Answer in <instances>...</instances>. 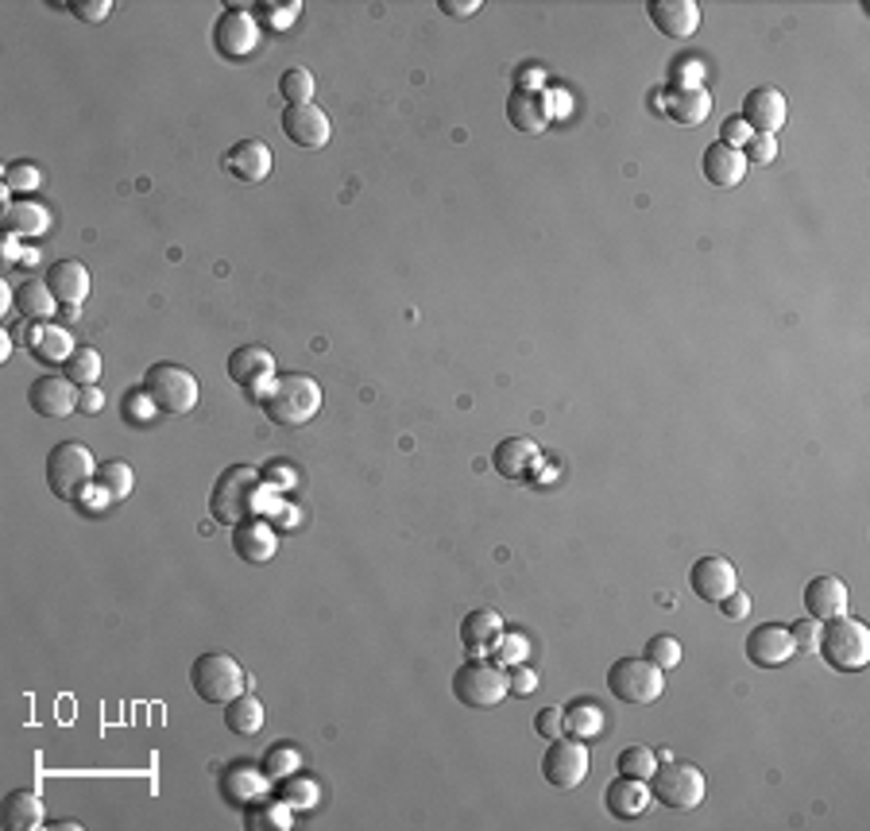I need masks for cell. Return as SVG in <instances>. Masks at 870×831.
Masks as SVG:
<instances>
[{
  "mask_svg": "<svg viewBox=\"0 0 870 831\" xmlns=\"http://www.w3.org/2000/svg\"><path fill=\"white\" fill-rule=\"evenodd\" d=\"M650 797L662 808H674V812H689L705 800V774H700L692 762H657V770L650 774Z\"/></svg>",
  "mask_w": 870,
  "mask_h": 831,
  "instance_id": "8992f818",
  "label": "cell"
},
{
  "mask_svg": "<svg viewBox=\"0 0 870 831\" xmlns=\"http://www.w3.org/2000/svg\"><path fill=\"white\" fill-rule=\"evenodd\" d=\"M700 171H705V179L712 182V186L731 190L747 179V159H743V151H731V147H723V144H708L705 159H700Z\"/></svg>",
  "mask_w": 870,
  "mask_h": 831,
  "instance_id": "484cf974",
  "label": "cell"
},
{
  "mask_svg": "<svg viewBox=\"0 0 870 831\" xmlns=\"http://www.w3.org/2000/svg\"><path fill=\"white\" fill-rule=\"evenodd\" d=\"M534 460H538V445H534L530 437H507V441H500V448L492 453V465L503 480H523L534 468Z\"/></svg>",
  "mask_w": 870,
  "mask_h": 831,
  "instance_id": "83f0119b",
  "label": "cell"
},
{
  "mask_svg": "<svg viewBox=\"0 0 870 831\" xmlns=\"http://www.w3.org/2000/svg\"><path fill=\"white\" fill-rule=\"evenodd\" d=\"M101 407H105L101 387H78V410H82V414H98Z\"/></svg>",
  "mask_w": 870,
  "mask_h": 831,
  "instance_id": "6f0895ef",
  "label": "cell"
},
{
  "mask_svg": "<svg viewBox=\"0 0 870 831\" xmlns=\"http://www.w3.org/2000/svg\"><path fill=\"white\" fill-rule=\"evenodd\" d=\"M50 225V213L43 209L39 202H12L9 209H4V229L12 232V237L20 240H32V237H43Z\"/></svg>",
  "mask_w": 870,
  "mask_h": 831,
  "instance_id": "1f68e13d",
  "label": "cell"
},
{
  "mask_svg": "<svg viewBox=\"0 0 870 831\" xmlns=\"http://www.w3.org/2000/svg\"><path fill=\"white\" fill-rule=\"evenodd\" d=\"M689 588L697 592V600L720 603L723 595H731L735 588H740V572H735V565H731L728 557H716V554L700 557L689 572Z\"/></svg>",
  "mask_w": 870,
  "mask_h": 831,
  "instance_id": "9a60e30c",
  "label": "cell"
},
{
  "mask_svg": "<svg viewBox=\"0 0 870 831\" xmlns=\"http://www.w3.org/2000/svg\"><path fill=\"white\" fill-rule=\"evenodd\" d=\"M144 391H148V399L156 402L159 414H171V418H182L190 414V410L197 407V379L194 372H186L182 364H151L148 372H144Z\"/></svg>",
  "mask_w": 870,
  "mask_h": 831,
  "instance_id": "5b68a950",
  "label": "cell"
},
{
  "mask_svg": "<svg viewBox=\"0 0 870 831\" xmlns=\"http://www.w3.org/2000/svg\"><path fill=\"white\" fill-rule=\"evenodd\" d=\"M121 410H124V418H131V422H136V425H148L151 418L159 414V410H156V402L148 399V391H144V387H136V391H128V395H124Z\"/></svg>",
  "mask_w": 870,
  "mask_h": 831,
  "instance_id": "7dc6e473",
  "label": "cell"
},
{
  "mask_svg": "<svg viewBox=\"0 0 870 831\" xmlns=\"http://www.w3.org/2000/svg\"><path fill=\"white\" fill-rule=\"evenodd\" d=\"M47 291L58 298V306H82L90 298V271L82 260H58L47 267Z\"/></svg>",
  "mask_w": 870,
  "mask_h": 831,
  "instance_id": "ffe728a7",
  "label": "cell"
},
{
  "mask_svg": "<svg viewBox=\"0 0 870 831\" xmlns=\"http://www.w3.org/2000/svg\"><path fill=\"white\" fill-rule=\"evenodd\" d=\"M492 653L500 665H523V661L530 658V642H526V635H518V630H511V635L503 630V635L495 638Z\"/></svg>",
  "mask_w": 870,
  "mask_h": 831,
  "instance_id": "7bdbcfd3",
  "label": "cell"
},
{
  "mask_svg": "<svg viewBox=\"0 0 870 831\" xmlns=\"http://www.w3.org/2000/svg\"><path fill=\"white\" fill-rule=\"evenodd\" d=\"M616 770L623 777H639V782H650V774L657 770V759L650 747H623L616 759Z\"/></svg>",
  "mask_w": 870,
  "mask_h": 831,
  "instance_id": "74e56055",
  "label": "cell"
},
{
  "mask_svg": "<svg viewBox=\"0 0 870 831\" xmlns=\"http://www.w3.org/2000/svg\"><path fill=\"white\" fill-rule=\"evenodd\" d=\"M743 121L755 136H778L781 124H786V98L774 86H758L743 98Z\"/></svg>",
  "mask_w": 870,
  "mask_h": 831,
  "instance_id": "ac0fdd59",
  "label": "cell"
},
{
  "mask_svg": "<svg viewBox=\"0 0 870 831\" xmlns=\"http://www.w3.org/2000/svg\"><path fill=\"white\" fill-rule=\"evenodd\" d=\"M232 549H237L240 561L263 565V561H272V557H275L279 538H275V531L267 526V522L244 519V522H237V526H232Z\"/></svg>",
  "mask_w": 870,
  "mask_h": 831,
  "instance_id": "44dd1931",
  "label": "cell"
},
{
  "mask_svg": "<svg viewBox=\"0 0 870 831\" xmlns=\"http://www.w3.org/2000/svg\"><path fill=\"white\" fill-rule=\"evenodd\" d=\"M275 375H279L275 372V356L263 349V344H240L229 356V379L237 387H244L255 402H260V395L272 387Z\"/></svg>",
  "mask_w": 870,
  "mask_h": 831,
  "instance_id": "8fae6325",
  "label": "cell"
},
{
  "mask_svg": "<svg viewBox=\"0 0 870 831\" xmlns=\"http://www.w3.org/2000/svg\"><path fill=\"white\" fill-rule=\"evenodd\" d=\"M221 785L229 789V797L237 800V805H248V800H263V789H267V782H263L260 774H255L248 762H237V766H229L221 774Z\"/></svg>",
  "mask_w": 870,
  "mask_h": 831,
  "instance_id": "e575fe53",
  "label": "cell"
},
{
  "mask_svg": "<svg viewBox=\"0 0 870 831\" xmlns=\"http://www.w3.org/2000/svg\"><path fill=\"white\" fill-rule=\"evenodd\" d=\"M279 800L287 808H310L313 800H318V785H313V782H298V777H283Z\"/></svg>",
  "mask_w": 870,
  "mask_h": 831,
  "instance_id": "f6af8a7d",
  "label": "cell"
},
{
  "mask_svg": "<svg viewBox=\"0 0 870 831\" xmlns=\"http://www.w3.org/2000/svg\"><path fill=\"white\" fill-rule=\"evenodd\" d=\"M272 147L263 144V139H237V144L225 151L221 167L232 174L237 182H248V186H255V182H263L267 174H272Z\"/></svg>",
  "mask_w": 870,
  "mask_h": 831,
  "instance_id": "5bb4252c",
  "label": "cell"
},
{
  "mask_svg": "<svg viewBox=\"0 0 870 831\" xmlns=\"http://www.w3.org/2000/svg\"><path fill=\"white\" fill-rule=\"evenodd\" d=\"M298 12H302V4H298V0H290V4H272V0L255 4V16H263V24L275 27V32H283V27L295 24Z\"/></svg>",
  "mask_w": 870,
  "mask_h": 831,
  "instance_id": "ee69618b",
  "label": "cell"
},
{
  "mask_svg": "<svg viewBox=\"0 0 870 831\" xmlns=\"http://www.w3.org/2000/svg\"><path fill=\"white\" fill-rule=\"evenodd\" d=\"M260 407L275 425H287V430H295V425H306V422H313V418H318L321 387H318V379H313V375H302V372L275 375L272 387L260 395Z\"/></svg>",
  "mask_w": 870,
  "mask_h": 831,
  "instance_id": "6da1fadb",
  "label": "cell"
},
{
  "mask_svg": "<svg viewBox=\"0 0 870 831\" xmlns=\"http://www.w3.org/2000/svg\"><path fill=\"white\" fill-rule=\"evenodd\" d=\"M62 375L70 379L75 387H98L101 379V352L98 349H75V356L62 364Z\"/></svg>",
  "mask_w": 870,
  "mask_h": 831,
  "instance_id": "8d00e7d4",
  "label": "cell"
},
{
  "mask_svg": "<svg viewBox=\"0 0 870 831\" xmlns=\"http://www.w3.org/2000/svg\"><path fill=\"white\" fill-rule=\"evenodd\" d=\"M62 321H78V306H62Z\"/></svg>",
  "mask_w": 870,
  "mask_h": 831,
  "instance_id": "91938a15",
  "label": "cell"
},
{
  "mask_svg": "<svg viewBox=\"0 0 870 831\" xmlns=\"http://www.w3.org/2000/svg\"><path fill=\"white\" fill-rule=\"evenodd\" d=\"M665 116L685 128H697L712 116V93L705 86H674L669 98H665Z\"/></svg>",
  "mask_w": 870,
  "mask_h": 831,
  "instance_id": "603a6c76",
  "label": "cell"
},
{
  "mask_svg": "<svg viewBox=\"0 0 870 831\" xmlns=\"http://www.w3.org/2000/svg\"><path fill=\"white\" fill-rule=\"evenodd\" d=\"M604 727H608V719H604V708L592 701H573L565 708V735H573V739H599L604 735Z\"/></svg>",
  "mask_w": 870,
  "mask_h": 831,
  "instance_id": "d6a6232c",
  "label": "cell"
},
{
  "mask_svg": "<svg viewBox=\"0 0 870 831\" xmlns=\"http://www.w3.org/2000/svg\"><path fill=\"white\" fill-rule=\"evenodd\" d=\"M774 156H778V136H751V144L743 147L747 167H766L774 163Z\"/></svg>",
  "mask_w": 870,
  "mask_h": 831,
  "instance_id": "c3c4849f",
  "label": "cell"
},
{
  "mask_svg": "<svg viewBox=\"0 0 870 831\" xmlns=\"http://www.w3.org/2000/svg\"><path fill=\"white\" fill-rule=\"evenodd\" d=\"M534 731L542 735V739H561L565 735V708H558V704L542 708L534 716Z\"/></svg>",
  "mask_w": 870,
  "mask_h": 831,
  "instance_id": "816d5d0a",
  "label": "cell"
},
{
  "mask_svg": "<svg viewBox=\"0 0 870 831\" xmlns=\"http://www.w3.org/2000/svg\"><path fill=\"white\" fill-rule=\"evenodd\" d=\"M47 823V812H43V797L32 789H12L4 797V828L12 831H32Z\"/></svg>",
  "mask_w": 870,
  "mask_h": 831,
  "instance_id": "f546056e",
  "label": "cell"
},
{
  "mask_svg": "<svg viewBox=\"0 0 870 831\" xmlns=\"http://www.w3.org/2000/svg\"><path fill=\"white\" fill-rule=\"evenodd\" d=\"M47 483L58 499H82V491L93 483L98 465H93V453L82 441H58L47 453Z\"/></svg>",
  "mask_w": 870,
  "mask_h": 831,
  "instance_id": "277c9868",
  "label": "cell"
},
{
  "mask_svg": "<svg viewBox=\"0 0 870 831\" xmlns=\"http://www.w3.org/2000/svg\"><path fill=\"white\" fill-rule=\"evenodd\" d=\"M62 9L75 12V16L85 20V24H101V20L113 12V0H66Z\"/></svg>",
  "mask_w": 870,
  "mask_h": 831,
  "instance_id": "681fc988",
  "label": "cell"
},
{
  "mask_svg": "<svg viewBox=\"0 0 870 831\" xmlns=\"http://www.w3.org/2000/svg\"><path fill=\"white\" fill-rule=\"evenodd\" d=\"M225 727H229L232 735H260L263 731V704L255 701V696H232L229 704H225Z\"/></svg>",
  "mask_w": 870,
  "mask_h": 831,
  "instance_id": "836d02e7",
  "label": "cell"
},
{
  "mask_svg": "<svg viewBox=\"0 0 870 831\" xmlns=\"http://www.w3.org/2000/svg\"><path fill=\"white\" fill-rule=\"evenodd\" d=\"M298 747H272L267 754H263V774L272 777V782H283V777H290L298 770Z\"/></svg>",
  "mask_w": 870,
  "mask_h": 831,
  "instance_id": "b9f144b4",
  "label": "cell"
},
{
  "mask_svg": "<svg viewBox=\"0 0 870 831\" xmlns=\"http://www.w3.org/2000/svg\"><path fill=\"white\" fill-rule=\"evenodd\" d=\"M716 607H720V612H723V619H743V615L751 612V595H747V592H740V588H735V592H731V595H723V600L716 603Z\"/></svg>",
  "mask_w": 870,
  "mask_h": 831,
  "instance_id": "11a10c76",
  "label": "cell"
},
{
  "mask_svg": "<svg viewBox=\"0 0 870 831\" xmlns=\"http://www.w3.org/2000/svg\"><path fill=\"white\" fill-rule=\"evenodd\" d=\"M248 828H272V831H287L290 828V808L283 805V800H275V805H263V800H255V808L248 812Z\"/></svg>",
  "mask_w": 870,
  "mask_h": 831,
  "instance_id": "60d3db41",
  "label": "cell"
},
{
  "mask_svg": "<svg viewBox=\"0 0 870 831\" xmlns=\"http://www.w3.org/2000/svg\"><path fill=\"white\" fill-rule=\"evenodd\" d=\"M267 476H283V488H290V483H295V473H290L287 465H279V460H275V465H267Z\"/></svg>",
  "mask_w": 870,
  "mask_h": 831,
  "instance_id": "680465c9",
  "label": "cell"
},
{
  "mask_svg": "<svg viewBox=\"0 0 870 831\" xmlns=\"http://www.w3.org/2000/svg\"><path fill=\"white\" fill-rule=\"evenodd\" d=\"M39 167L35 163H12L4 167V190H12V194H27V190L39 186Z\"/></svg>",
  "mask_w": 870,
  "mask_h": 831,
  "instance_id": "bcb514c9",
  "label": "cell"
},
{
  "mask_svg": "<svg viewBox=\"0 0 870 831\" xmlns=\"http://www.w3.org/2000/svg\"><path fill=\"white\" fill-rule=\"evenodd\" d=\"M751 136H755V132L747 128L743 116H728V121L720 124V144L731 147V151H743V147L751 144Z\"/></svg>",
  "mask_w": 870,
  "mask_h": 831,
  "instance_id": "f907efd6",
  "label": "cell"
},
{
  "mask_svg": "<svg viewBox=\"0 0 870 831\" xmlns=\"http://www.w3.org/2000/svg\"><path fill=\"white\" fill-rule=\"evenodd\" d=\"M500 635H503V619L495 612H488V607L468 612L465 623H460V642H465V650L477 653V658H484Z\"/></svg>",
  "mask_w": 870,
  "mask_h": 831,
  "instance_id": "f1b7e54d",
  "label": "cell"
},
{
  "mask_svg": "<svg viewBox=\"0 0 870 831\" xmlns=\"http://www.w3.org/2000/svg\"><path fill=\"white\" fill-rule=\"evenodd\" d=\"M263 476L252 465H229L217 476L214 491H209V514L221 526H237V522L252 519L255 503H260Z\"/></svg>",
  "mask_w": 870,
  "mask_h": 831,
  "instance_id": "7a4b0ae2",
  "label": "cell"
},
{
  "mask_svg": "<svg viewBox=\"0 0 870 831\" xmlns=\"http://www.w3.org/2000/svg\"><path fill=\"white\" fill-rule=\"evenodd\" d=\"M248 685L244 669L229 653H202L190 665V688L197 693V701L206 704H229L232 696H240Z\"/></svg>",
  "mask_w": 870,
  "mask_h": 831,
  "instance_id": "52a82bcc",
  "label": "cell"
},
{
  "mask_svg": "<svg viewBox=\"0 0 870 831\" xmlns=\"http://www.w3.org/2000/svg\"><path fill=\"white\" fill-rule=\"evenodd\" d=\"M793 653H797L793 635H789V627H781V623H763V627H755L747 635V661L758 669L786 665Z\"/></svg>",
  "mask_w": 870,
  "mask_h": 831,
  "instance_id": "2e32d148",
  "label": "cell"
},
{
  "mask_svg": "<svg viewBox=\"0 0 870 831\" xmlns=\"http://www.w3.org/2000/svg\"><path fill=\"white\" fill-rule=\"evenodd\" d=\"M27 349L43 360V364H66V360L75 356V341L66 333L62 326H50V321H35L27 329Z\"/></svg>",
  "mask_w": 870,
  "mask_h": 831,
  "instance_id": "4316f807",
  "label": "cell"
},
{
  "mask_svg": "<svg viewBox=\"0 0 870 831\" xmlns=\"http://www.w3.org/2000/svg\"><path fill=\"white\" fill-rule=\"evenodd\" d=\"M260 43V24L252 12L244 9H225L214 24V47L225 58H248Z\"/></svg>",
  "mask_w": 870,
  "mask_h": 831,
  "instance_id": "7c38bea8",
  "label": "cell"
},
{
  "mask_svg": "<svg viewBox=\"0 0 870 831\" xmlns=\"http://www.w3.org/2000/svg\"><path fill=\"white\" fill-rule=\"evenodd\" d=\"M507 121L523 136H538L550 124V105H546V98L538 90H515L507 98Z\"/></svg>",
  "mask_w": 870,
  "mask_h": 831,
  "instance_id": "d4e9b609",
  "label": "cell"
},
{
  "mask_svg": "<svg viewBox=\"0 0 870 831\" xmlns=\"http://www.w3.org/2000/svg\"><path fill=\"white\" fill-rule=\"evenodd\" d=\"M12 306L24 321H50V314L58 310V298L47 291L43 278H27L12 291Z\"/></svg>",
  "mask_w": 870,
  "mask_h": 831,
  "instance_id": "4dcf8cb0",
  "label": "cell"
},
{
  "mask_svg": "<svg viewBox=\"0 0 870 831\" xmlns=\"http://www.w3.org/2000/svg\"><path fill=\"white\" fill-rule=\"evenodd\" d=\"M131 483H136V476H131V468L124 465V460H105V465H98V476H93V488H98L108 503L128 499Z\"/></svg>",
  "mask_w": 870,
  "mask_h": 831,
  "instance_id": "d590c367",
  "label": "cell"
},
{
  "mask_svg": "<svg viewBox=\"0 0 870 831\" xmlns=\"http://www.w3.org/2000/svg\"><path fill=\"white\" fill-rule=\"evenodd\" d=\"M283 136L290 139L295 147H306V151H318V147L329 144V116L321 113L318 105H290L283 109Z\"/></svg>",
  "mask_w": 870,
  "mask_h": 831,
  "instance_id": "e0dca14e",
  "label": "cell"
},
{
  "mask_svg": "<svg viewBox=\"0 0 870 831\" xmlns=\"http://www.w3.org/2000/svg\"><path fill=\"white\" fill-rule=\"evenodd\" d=\"M608 693L623 704H654L665 693V673L646 658H619L608 669Z\"/></svg>",
  "mask_w": 870,
  "mask_h": 831,
  "instance_id": "9c48e42d",
  "label": "cell"
},
{
  "mask_svg": "<svg viewBox=\"0 0 870 831\" xmlns=\"http://www.w3.org/2000/svg\"><path fill=\"white\" fill-rule=\"evenodd\" d=\"M816 650H821V658L828 661L832 669H839V673H859V669H867L870 661V630L862 619H855V615H836V619L821 623V638H816Z\"/></svg>",
  "mask_w": 870,
  "mask_h": 831,
  "instance_id": "3957f363",
  "label": "cell"
},
{
  "mask_svg": "<svg viewBox=\"0 0 870 831\" xmlns=\"http://www.w3.org/2000/svg\"><path fill=\"white\" fill-rule=\"evenodd\" d=\"M805 607L821 623L836 619V615L847 612V584L839 577H832V572H821V577H813L805 584Z\"/></svg>",
  "mask_w": 870,
  "mask_h": 831,
  "instance_id": "7402d4cb",
  "label": "cell"
},
{
  "mask_svg": "<svg viewBox=\"0 0 870 831\" xmlns=\"http://www.w3.org/2000/svg\"><path fill=\"white\" fill-rule=\"evenodd\" d=\"M538 688V673L530 665H507V696H530Z\"/></svg>",
  "mask_w": 870,
  "mask_h": 831,
  "instance_id": "f5cc1de1",
  "label": "cell"
},
{
  "mask_svg": "<svg viewBox=\"0 0 870 831\" xmlns=\"http://www.w3.org/2000/svg\"><path fill=\"white\" fill-rule=\"evenodd\" d=\"M650 785L639 782V777H623L619 774L616 782L608 785V793H604V805H608V812L616 816V820H639L642 812L650 808Z\"/></svg>",
  "mask_w": 870,
  "mask_h": 831,
  "instance_id": "cb8c5ba5",
  "label": "cell"
},
{
  "mask_svg": "<svg viewBox=\"0 0 870 831\" xmlns=\"http://www.w3.org/2000/svg\"><path fill=\"white\" fill-rule=\"evenodd\" d=\"M437 9H442L445 16H453V20H468V16H477V12H480V0H442Z\"/></svg>",
  "mask_w": 870,
  "mask_h": 831,
  "instance_id": "9f6ffc18",
  "label": "cell"
},
{
  "mask_svg": "<svg viewBox=\"0 0 870 831\" xmlns=\"http://www.w3.org/2000/svg\"><path fill=\"white\" fill-rule=\"evenodd\" d=\"M592 759L584 739H573V735H561V739H550V750L542 754V777L550 789H576V785L588 777Z\"/></svg>",
  "mask_w": 870,
  "mask_h": 831,
  "instance_id": "30bf717a",
  "label": "cell"
},
{
  "mask_svg": "<svg viewBox=\"0 0 870 831\" xmlns=\"http://www.w3.org/2000/svg\"><path fill=\"white\" fill-rule=\"evenodd\" d=\"M650 20H654V27L665 35V39H689V35H697L700 27V4L697 0H650L646 4Z\"/></svg>",
  "mask_w": 870,
  "mask_h": 831,
  "instance_id": "d6986e66",
  "label": "cell"
},
{
  "mask_svg": "<svg viewBox=\"0 0 870 831\" xmlns=\"http://www.w3.org/2000/svg\"><path fill=\"white\" fill-rule=\"evenodd\" d=\"M453 696L465 708H495L500 701H507V673L492 661L472 658L453 673Z\"/></svg>",
  "mask_w": 870,
  "mask_h": 831,
  "instance_id": "ba28073f",
  "label": "cell"
},
{
  "mask_svg": "<svg viewBox=\"0 0 870 831\" xmlns=\"http://www.w3.org/2000/svg\"><path fill=\"white\" fill-rule=\"evenodd\" d=\"M789 635H793V646H797V650L813 653V650H816V638H821V619L805 615V619H801V623H793V627H789Z\"/></svg>",
  "mask_w": 870,
  "mask_h": 831,
  "instance_id": "db71d44e",
  "label": "cell"
},
{
  "mask_svg": "<svg viewBox=\"0 0 870 831\" xmlns=\"http://www.w3.org/2000/svg\"><path fill=\"white\" fill-rule=\"evenodd\" d=\"M279 93L290 101V105H313V73L295 66L279 78Z\"/></svg>",
  "mask_w": 870,
  "mask_h": 831,
  "instance_id": "f35d334b",
  "label": "cell"
},
{
  "mask_svg": "<svg viewBox=\"0 0 870 831\" xmlns=\"http://www.w3.org/2000/svg\"><path fill=\"white\" fill-rule=\"evenodd\" d=\"M27 407L39 418H66L78 410V387L66 375H39L27 387Z\"/></svg>",
  "mask_w": 870,
  "mask_h": 831,
  "instance_id": "4fadbf2b",
  "label": "cell"
},
{
  "mask_svg": "<svg viewBox=\"0 0 870 831\" xmlns=\"http://www.w3.org/2000/svg\"><path fill=\"white\" fill-rule=\"evenodd\" d=\"M682 658H685V650H682V642H677L674 635H654L646 642V661H654L662 673H669V669L682 665Z\"/></svg>",
  "mask_w": 870,
  "mask_h": 831,
  "instance_id": "ab89813d",
  "label": "cell"
}]
</instances>
